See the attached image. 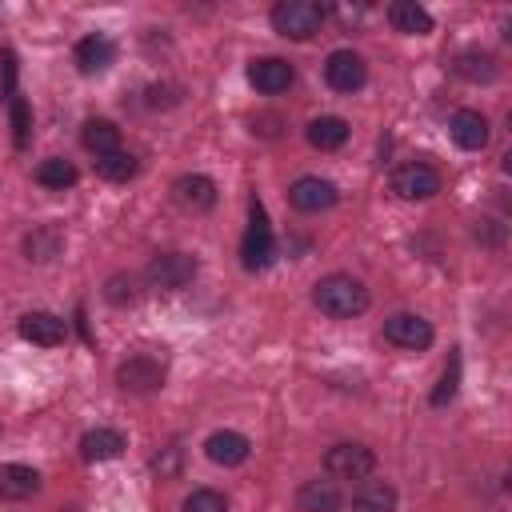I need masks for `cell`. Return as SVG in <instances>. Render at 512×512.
Segmentation results:
<instances>
[{"instance_id":"cell-15","label":"cell","mask_w":512,"mask_h":512,"mask_svg":"<svg viewBox=\"0 0 512 512\" xmlns=\"http://www.w3.org/2000/svg\"><path fill=\"white\" fill-rule=\"evenodd\" d=\"M72 56H76V68H80L84 76H96V72H108V68L116 64V44L96 32V36H84Z\"/></svg>"},{"instance_id":"cell-19","label":"cell","mask_w":512,"mask_h":512,"mask_svg":"<svg viewBox=\"0 0 512 512\" xmlns=\"http://www.w3.org/2000/svg\"><path fill=\"white\" fill-rule=\"evenodd\" d=\"M340 488L336 480H304L296 492V508L300 512H340Z\"/></svg>"},{"instance_id":"cell-8","label":"cell","mask_w":512,"mask_h":512,"mask_svg":"<svg viewBox=\"0 0 512 512\" xmlns=\"http://www.w3.org/2000/svg\"><path fill=\"white\" fill-rule=\"evenodd\" d=\"M324 80H328L336 92H360L364 80H368V64H364L360 52L336 48V52L324 60Z\"/></svg>"},{"instance_id":"cell-14","label":"cell","mask_w":512,"mask_h":512,"mask_svg":"<svg viewBox=\"0 0 512 512\" xmlns=\"http://www.w3.org/2000/svg\"><path fill=\"white\" fill-rule=\"evenodd\" d=\"M448 132H452V140H456L464 152H480V148L488 144V136H492L484 112H476V108H460V112H452Z\"/></svg>"},{"instance_id":"cell-7","label":"cell","mask_w":512,"mask_h":512,"mask_svg":"<svg viewBox=\"0 0 512 512\" xmlns=\"http://www.w3.org/2000/svg\"><path fill=\"white\" fill-rule=\"evenodd\" d=\"M116 384H120L124 392L148 396V392L164 388V364H160L156 356H148V352H136V356H128V360L116 368Z\"/></svg>"},{"instance_id":"cell-24","label":"cell","mask_w":512,"mask_h":512,"mask_svg":"<svg viewBox=\"0 0 512 512\" xmlns=\"http://www.w3.org/2000/svg\"><path fill=\"white\" fill-rule=\"evenodd\" d=\"M452 72L460 80H468V84H492L496 80V60L488 52H480V48H468V52H460L452 60Z\"/></svg>"},{"instance_id":"cell-29","label":"cell","mask_w":512,"mask_h":512,"mask_svg":"<svg viewBox=\"0 0 512 512\" xmlns=\"http://www.w3.org/2000/svg\"><path fill=\"white\" fill-rule=\"evenodd\" d=\"M104 300L108 304H116V308H124V304H132L136 300V280L132 276H108V284H104Z\"/></svg>"},{"instance_id":"cell-11","label":"cell","mask_w":512,"mask_h":512,"mask_svg":"<svg viewBox=\"0 0 512 512\" xmlns=\"http://www.w3.org/2000/svg\"><path fill=\"white\" fill-rule=\"evenodd\" d=\"M292 76H296L292 64L280 60V56H260V60L248 64V84H252L256 92H264V96L288 92V88H292Z\"/></svg>"},{"instance_id":"cell-13","label":"cell","mask_w":512,"mask_h":512,"mask_svg":"<svg viewBox=\"0 0 512 512\" xmlns=\"http://www.w3.org/2000/svg\"><path fill=\"white\" fill-rule=\"evenodd\" d=\"M248 452H252L248 436H244V432H232V428H220V432H212V436L204 440V456H208L212 464H220V468L244 464Z\"/></svg>"},{"instance_id":"cell-20","label":"cell","mask_w":512,"mask_h":512,"mask_svg":"<svg viewBox=\"0 0 512 512\" xmlns=\"http://www.w3.org/2000/svg\"><path fill=\"white\" fill-rule=\"evenodd\" d=\"M388 20H392V28L404 32V36H428V32H432V16H428V8L416 4V0H396V4H388Z\"/></svg>"},{"instance_id":"cell-4","label":"cell","mask_w":512,"mask_h":512,"mask_svg":"<svg viewBox=\"0 0 512 512\" xmlns=\"http://www.w3.org/2000/svg\"><path fill=\"white\" fill-rule=\"evenodd\" d=\"M392 192L400 200H432L440 192V172L428 160H404L392 172Z\"/></svg>"},{"instance_id":"cell-23","label":"cell","mask_w":512,"mask_h":512,"mask_svg":"<svg viewBox=\"0 0 512 512\" xmlns=\"http://www.w3.org/2000/svg\"><path fill=\"white\" fill-rule=\"evenodd\" d=\"M352 512H396V488L388 480H364L352 492Z\"/></svg>"},{"instance_id":"cell-9","label":"cell","mask_w":512,"mask_h":512,"mask_svg":"<svg viewBox=\"0 0 512 512\" xmlns=\"http://www.w3.org/2000/svg\"><path fill=\"white\" fill-rule=\"evenodd\" d=\"M432 324L424 320V316H416V312H396V316H388L384 320V340L388 344H396V348H408V352H424L428 344H432Z\"/></svg>"},{"instance_id":"cell-5","label":"cell","mask_w":512,"mask_h":512,"mask_svg":"<svg viewBox=\"0 0 512 512\" xmlns=\"http://www.w3.org/2000/svg\"><path fill=\"white\" fill-rule=\"evenodd\" d=\"M240 256H244V268H248V272L268 268V264H272V256H276V240H272V228H268V216H264L260 200H252V220H248V232H244Z\"/></svg>"},{"instance_id":"cell-33","label":"cell","mask_w":512,"mask_h":512,"mask_svg":"<svg viewBox=\"0 0 512 512\" xmlns=\"http://www.w3.org/2000/svg\"><path fill=\"white\" fill-rule=\"evenodd\" d=\"M476 240H480V244H500V240H504V224L492 220V216L476 220Z\"/></svg>"},{"instance_id":"cell-18","label":"cell","mask_w":512,"mask_h":512,"mask_svg":"<svg viewBox=\"0 0 512 512\" xmlns=\"http://www.w3.org/2000/svg\"><path fill=\"white\" fill-rule=\"evenodd\" d=\"M64 252V228L60 224H36L28 236H24V256L36 260V264H48Z\"/></svg>"},{"instance_id":"cell-30","label":"cell","mask_w":512,"mask_h":512,"mask_svg":"<svg viewBox=\"0 0 512 512\" xmlns=\"http://www.w3.org/2000/svg\"><path fill=\"white\" fill-rule=\"evenodd\" d=\"M456 380H460V356H452V364L444 368V376H440V388L432 392V404H448V400L456 396Z\"/></svg>"},{"instance_id":"cell-22","label":"cell","mask_w":512,"mask_h":512,"mask_svg":"<svg viewBox=\"0 0 512 512\" xmlns=\"http://www.w3.org/2000/svg\"><path fill=\"white\" fill-rule=\"evenodd\" d=\"M348 120H340V116H316L308 128H304V136H308V144L312 148H320V152H332V148H344L348 144Z\"/></svg>"},{"instance_id":"cell-28","label":"cell","mask_w":512,"mask_h":512,"mask_svg":"<svg viewBox=\"0 0 512 512\" xmlns=\"http://www.w3.org/2000/svg\"><path fill=\"white\" fill-rule=\"evenodd\" d=\"M184 512H228V500L216 488H192L184 496Z\"/></svg>"},{"instance_id":"cell-10","label":"cell","mask_w":512,"mask_h":512,"mask_svg":"<svg viewBox=\"0 0 512 512\" xmlns=\"http://www.w3.org/2000/svg\"><path fill=\"white\" fill-rule=\"evenodd\" d=\"M288 200H292L296 212H328L340 200V192L324 176H296L292 188H288Z\"/></svg>"},{"instance_id":"cell-17","label":"cell","mask_w":512,"mask_h":512,"mask_svg":"<svg viewBox=\"0 0 512 512\" xmlns=\"http://www.w3.org/2000/svg\"><path fill=\"white\" fill-rule=\"evenodd\" d=\"M172 192H176V200H180L184 208H192V212H208V208L216 204V184H212L208 176H200V172H184V176L172 184Z\"/></svg>"},{"instance_id":"cell-2","label":"cell","mask_w":512,"mask_h":512,"mask_svg":"<svg viewBox=\"0 0 512 512\" xmlns=\"http://www.w3.org/2000/svg\"><path fill=\"white\" fill-rule=\"evenodd\" d=\"M324 24V8L316 0H280L272 8V28L288 40H312Z\"/></svg>"},{"instance_id":"cell-6","label":"cell","mask_w":512,"mask_h":512,"mask_svg":"<svg viewBox=\"0 0 512 512\" xmlns=\"http://www.w3.org/2000/svg\"><path fill=\"white\" fill-rule=\"evenodd\" d=\"M196 268L200 264L188 252H160V256L148 260V284L152 288H164V292H176V288H184V284L196 280Z\"/></svg>"},{"instance_id":"cell-27","label":"cell","mask_w":512,"mask_h":512,"mask_svg":"<svg viewBox=\"0 0 512 512\" xmlns=\"http://www.w3.org/2000/svg\"><path fill=\"white\" fill-rule=\"evenodd\" d=\"M136 168H140V164H136L132 152H108V156H96V176H104V180H112V184L132 180Z\"/></svg>"},{"instance_id":"cell-26","label":"cell","mask_w":512,"mask_h":512,"mask_svg":"<svg viewBox=\"0 0 512 512\" xmlns=\"http://www.w3.org/2000/svg\"><path fill=\"white\" fill-rule=\"evenodd\" d=\"M76 164L72 160H64V156H48V160H40V168H36V180L44 184V188H52V192H64V188H72L76 184Z\"/></svg>"},{"instance_id":"cell-32","label":"cell","mask_w":512,"mask_h":512,"mask_svg":"<svg viewBox=\"0 0 512 512\" xmlns=\"http://www.w3.org/2000/svg\"><path fill=\"white\" fill-rule=\"evenodd\" d=\"M8 104H12V128H16V144L24 148L28 144V108H24V100L12 92L8 96Z\"/></svg>"},{"instance_id":"cell-12","label":"cell","mask_w":512,"mask_h":512,"mask_svg":"<svg viewBox=\"0 0 512 512\" xmlns=\"http://www.w3.org/2000/svg\"><path fill=\"white\" fill-rule=\"evenodd\" d=\"M16 332H20L28 344H36V348H56V344H64L68 324H64L56 312H24V316L16 320Z\"/></svg>"},{"instance_id":"cell-1","label":"cell","mask_w":512,"mask_h":512,"mask_svg":"<svg viewBox=\"0 0 512 512\" xmlns=\"http://www.w3.org/2000/svg\"><path fill=\"white\" fill-rule=\"evenodd\" d=\"M312 304L332 316V320H352L368 308V288L356 280V276H344V272H332L324 280H316L312 288Z\"/></svg>"},{"instance_id":"cell-21","label":"cell","mask_w":512,"mask_h":512,"mask_svg":"<svg viewBox=\"0 0 512 512\" xmlns=\"http://www.w3.org/2000/svg\"><path fill=\"white\" fill-rule=\"evenodd\" d=\"M40 488V472L28 464H0V500H28Z\"/></svg>"},{"instance_id":"cell-31","label":"cell","mask_w":512,"mask_h":512,"mask_svg":"<svg viewBox=\"0 0 512 512\" xmlns=\"http://www.w3.org/2000/svg\"><path fill=\"white\" fill-rule=\"evenodd\" d=\"M144 104L148 108H172V104H180V88L176 84H152L148 96H144Z\"/></svg>"},{"instance_id":"cell-25","label":"cell","mask_w":512,"mask_h":512,"mask_svg":"<svg viewBox=\"0 0 512 512\" xmlns=\"http://www.w3.org/2000/svg\"><path fill=\"white\" fill-rule=\"evenodd\" d=\"M84 148L92 156H108V152H120V128L112 120H88L84 132H80Z\"/></svg>"},{"instance_id":"cell-16","label":"cell","mask_w":512,"mask_h":512,"mask_svg":"<svg viewBox=\"0 0 512 512\" xmlns=\"http://www.w3.org/2000/svg\"><path fill=\"white\" fill-rule=\"evenodd\" d=\"M124 448H128V440H124L120 428H92V432L80 436V456H84L88 464H96V460H116Z\"/></svg>"},{"instance_id":"cell-3","label":"cell","mask_w":512,"mask_h":512,"mask_svg":"<svg viewBox=\"0 0 512 512\" xmlns=\"http://www.w3.org/2000/svg\"><path fill=\"white\" fill-rule=\"evenodd\" d=\"M324 468L332 480H368L376 472V452L368 444H332Z\"/></svg>"}]
</instances>
